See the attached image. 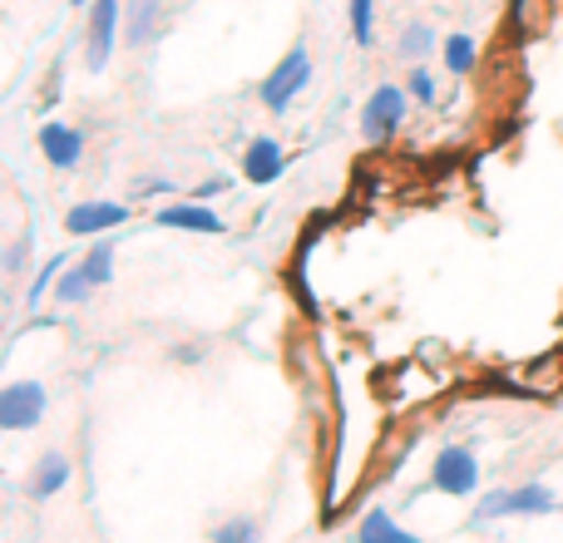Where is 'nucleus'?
Masks as SVG:
<instances>
[{
    "instance_id": "24",
    "label": "nucleus",
    "mask_w": 563,
    "mask_h": 543,
    "mask_svg": "<svg viewBox=\"0 0 563 543\" xmlns=\"http://www.w3.org/2000/svg\"><path fill=\"white\" fill-rule=\"evenodd\" d=\"M25 253H30V237H20V243L5 253V267H20V263H25Z\"/></svg>"
},
{
    "instance_id": "1",
    "label": "nucleus",
    "mask_w": 563,
    "mask_h": 543,
    "mask_svg": "<svg viewBox=\"0 0 563 543\" xmlns=\"http://www.w3.org/2000/svg\"><path fill=\"white\" fill-rule=\"evenodd\" d=\"M559 499L549 485H515V489H489L475 509V524H495V519H539L554 514Z\"/></svg>"
},
{
    "instance_id": "26",
    "label": "nucleus",
    "mask_w": 563,
    "mask_h": 543,
    "mask_svg": "<svg viewBox=\"0 0 563 543\" xmlns=\"http://www.w3.org/2000/svg\"><path fill=\"white\" fill-rule=\"evenodd\" d=\"M69 5H85V10H89V5H95V0H69Z\"/></svg>"
},
{
    "instance_id": "3",
    "label": "nucleus",
    "mask_w": 563,
    "mask_h": 543,
    "mask_svg": "<svg viewBox=\"0 0 563 543\" xmlns=\"http://www.w3.org/2000/svg\"><path fill=\"white\" fill-rule=\"evenodd\" d=\"M410 114V95L406 85H376L366 99V109H361V138L376 148H386L390 138L400 134V124H406Z\"/></svg>"
},
{
    "instance_id": "11",
    "label": "nucleus",
    "mask_w": 563,
    "mask_h": 543,
    "mask_svg": "<svg viewBox=\"0 0 563 543\" xmlns=\"http://www.w3.org/2000/svg\"><path fill=\"white\" fill-rule=\"evenodd\" d=\"M158 20H164V0H124V45L144 49L158 35Z\"/></svg>"
},
{
    "instance_id": "21",
    "label": "nucleus",
    "mask_w": 563,
    "mask_h": 543,
    "mask_svg": "<svg viewBox=\"0 0 563 543\" xmlns=\"http://www.w3.org/2000/svg\"><path fill=\"white\" fill-rule=\"evenodd\" d=\"M59 272H65V257H49L45 272H35V287H30V307H35V301L45 297L49 287H55V281H59Z\"/></svg>"
},
{
    "instance_id": "2",
    "label": "nucleus",
    "mask_w": 563,
    "mask_h": 543,
    "mask_svg": "<svg viewBox=\"0 0 563 543\" xmlns=\"http://www.w3.org/2000/svg\"><path fill=\"white\" fill-rule=\"evenodd\" d=\"M119 45H124V0H95V5H89V25H85V69L89 75H104Z\"/></svg>"
},
{
    "instance_id": "5",
    "label": "nucleus",
    "mask_w": 563,
    "mask_h": 543,
    "mask_svg": "<svg viewBox=\"0 0 563 543\" xmlns=\"http://www.w3.org/2000/svg\"><path fill=\"white\" fill-rule=\"evenodd\" d=\"M430 489H440V495H450V499L475 495V489H479V459H475V450H465V445H445V450H440L435 469H430Z\"/></svg>"
},
{
    "instance_id": "20",
    "label": "nucleus",
    "mask_w": 563,
    "mask_h": 543,
    "mask_svg": "<svg viewBox=\"0 0 563 543\" xmlns=\"http://www.w3.org/2000/svg\"><path fill=\"white\" fill-rule=\"evenodd\" d=\"M213 543H263V524L247 514H233L228 524L213 529Z\"/></svg>"
},
{
    "instance_id": "9",
    "label": "nucleus",
    "mask_w": 563,
    "mask_h": 543,
    "mask_svg": "<svg viewBox=\"0 0 563 543\" xmlns=\"http://www.w3.org/2000/svg\"><path fill=\"white\" fill-rule=\"evenodd\" d=\"M287 174V148L277 144V138H253L247 144V154H243V178L253 188H267V184H277V178Z\"/></svg>"
},
{
    "instance_id": "4",
    "label": "nucleus",
    "mask_w": 563,
    "mask_h": 543,
    "mask_svg": "<svg viewBox=\"0 0 563 543\" xmlns=\"http://www.w3.org/2000/svg\"><path fill=\"white\" fill-rule=\"evenodd\" d=\"M307 85H311V55H307V45H291L273 65V75L257 85V99L267 104V114H282V109H291V99Z\"/></svg>"
},
{
    "instance_id": "8",
    "label": "nucleus",
    "mask_w": 563,
    "mask_h": 543,
    "mask_svg": "<svg viewBox=\"0 0 563 543\" xmlns=\"http://www.w3.org/2000/svg\"><path fill=\"white\" fill-rule=\"evenodd\" d=\"M40 154H45L49 168H79V158H85V134L59 124V119H49V124H40Z\"/></svg>"
},
{
    "instance_id": "18",
    "label": "nucleus",
    "mask_w": 563,
    "mask_h": 543,
    "mask_svg": "<svg viewBox=\"0 0 563 543\" xmlns=\"http://www.w3.org/2000/svg\"><path fill=\"white\" fill-rule=\"evenodd\" d=\"M89 272V281H95V287H104L109 277H114V237H95V247H89L85 253V263H79Z\"/></svg>"
},
{
    "instance_id": "22",
    "label": "nucleus",
    "mask_w": 563,
    "mask_h": 543,
    "mask_svg": "<svg viewBox=\"0 0 563 543\" xmlns=\"http://www.w3.org/2000/svg\"><path fill=\"white\" fill-rule=\"evenodd\" d=\"M534 10H539V0H515V25L534 30Z\"/></svg>"
},
{
    "instance_id": "19",
    "label": "nucleus",
    "mask_w": 563,
    "mask_h": 543,
    "mask_svg": "<svg viewBox=\"0 0 563 543\" xmlns=\"http://www.w3.org/2000/svg\"><path fill=\"white\" fill-rule=\"evenodd\" d=\"M406 95L416 99V104H435V99H440L435 69H430V65H410V69H406Z\"/></svg>"
},
{
    "instance_id": "16",
    "label": "nucleus",
    "mask_w": 563,
    "mask_h": 543,
    "mask_svg": "<svg viewBox=\"0 0 563 543\" xmlns=\"http://www.w3.org/2000/svg\"><path fill=\"white\" fill-rule=\"evenodd\" d=\"M346 25L361 49L376 45V0H346Z\"/></svg>"
},
{
    "instance_id": "15",
    "label": "nucleus",
    "mask_w": 563,
    "mask_h": 543,
    "mask_svg": "<svg viewBox=\"0 0 563 543\" xmlns=\"http://www.w3.org/2000/svg\"><path fill=\"white\" fill-rule=\"evenodd\" d=\"M435 45H440V35H435L430 25H420V20H416V25H406V35L396 40V55H400V59H410V65H426L430 49H435Z\"/></svg>"
},
{
    "instance_id": "10",
    "label": "nucleus",
    "mask_w": 563,
    "mask_h": 543,
    "mask_svg": "<svg viewBox=\"0 0 563 543\" xmlns=\"http://www.w3.org/2000/svg\"><path fill=\"white\" fill-rule=\"evenodd\" d=\"M158 228H178V233H208L218 237L223 233V218L203 203H174V208H158Z\"/></svg>"
},
{
    "instance_id": "17",
    "label": "nucleus",
    "mask_w": 563,
    "mask_h": 543,
    "mask_svg": "<svg viewBox=\"0 0 563 543\" xmlns=\"http://www.w3.org/2000/svg\"><path fill=\"white\" fill-rule=\"evenodd\" d=\"M95 297V281H89V272L85 267H69V272H59V281H55V301H65V307H79V301H89Z\"/></svg>"
},
{
    "instance_id": "13",
    "label": "nucleus",
    "mask_w": 563,
    "mask_h": 543,
    "mask_svg": "<svg viewBox=\"0 0 563 543\" xmlns=\"http://www.w3.org/2000/svg\"><path fill=\"white\" fill-rule=\"evenodd\" d=\"M440 59H445V69L450 75H475V65H479V40L475 35H465V30H455V35H445L440 40Z\"/></svg>"
},
{
    "instance_id": "7",
    "label": "nucleus",
    "mask_w": 563,
    "mask_h": 543,
    "mask_svg": "<svg viewBox=\"0 0 563 543\" xmlns=\"http://www.w3.org/2000/svg\"><path fill=\"white\" fill-rule=\"evenodd\" d=\"M129 223V208L124 203H109V198H85L65 213V233L69 237H104L114 228Z\"/></svg>"
},
{
    "instance_id": "6",
    "label": "nucleus",
    "mask_w": 563,
    "mask_h": 543,
    "mask_svg": "<svg viewBox=\"0 0 563 543\" xmlns=\"http://www.w3.org/2000/svg\"><path fill=\"white\" fill-rule=\"evenodd\" d=\"M45 386L40 380H15V386L0 390V430H35L45 420Z\"/></svg>"
},
{
    "instance_id": "25",
    "label": "nucleus",
    "mask_w": 563,
    "mask_h": 543,
    "mask_svg": "<svg viewBox=\"0 0 563 543\" xmlns=\"http://www.w3.org/2000/svg\"><path fill=\"white\" fill-rule=\"evenodd\" d=\"M223 188H228V178H208V184H203V188H198V193H194V198H218V193H223Z\"/></svg>"
},
{
    "instance_id": "14",
    "label": "nucleus",
    "mask_w": 563,
    "mask_h": 543,
    "mask_svg": "<svg viewBox=\"0 0 563 543\" xmlns=\"http://www.w3.org/2000/svg\"><path fill=\"white\" fill-rule=\"evenodd\" d=\"M356 543H420L410 529H400L386 509H371L366 519L356 524Z\"/></svg>"
},
{
    "instance_id": "23",
    "label": "nucleus",
    "mask_w": 563,
    "mask_h": 543,
    "mask_svg": "<svg viewBox=\"0 0 563 543\" xmlns=\"http://www.w3.org/2000/svg\"><path fill=\"white\" fill-rule=\"evenodd\" d=\"M139 193L158 198V193H174V184H168V178H144V184H139Z\"/></svg>"
},
{
    "instance_id": "12",
    "label": "nucleus",
    "mask_w": 563,
    "mask_h": 543,
    "mask_svg": "<svg viewBox=\"0 0 563 543\" xmlns=\"http://www.w3.org/2000/svg\"><path fill=\"white\" fill-rule=\"evenodd\" d=\"M65 485H69V459L59 455V450H49V455H40V465L30 469L25 495L30 499H55Z\"/></svg>"
}]
</instances>
